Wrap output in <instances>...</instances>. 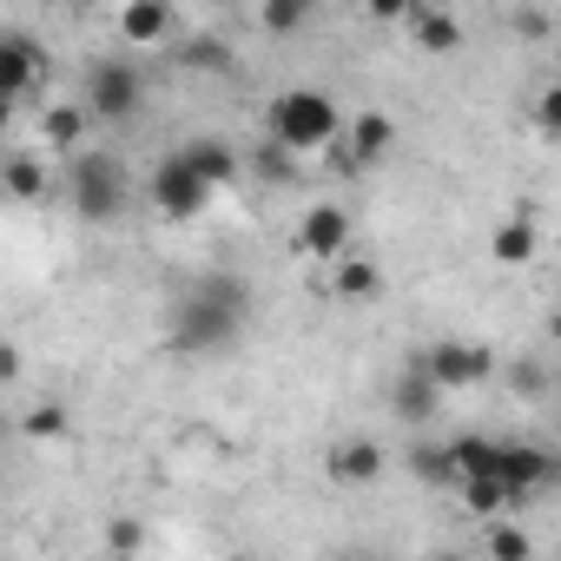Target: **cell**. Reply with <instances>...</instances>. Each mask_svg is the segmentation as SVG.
I'll list each match as a JSON object with an SVG mask.
<instances>
[{
	"label": "cell",
	"mask_w": 561,
	"mask_h": 561,
	"mask_svg": "<svg viewBox=\"0 0 561 561\" xmlns=\"http://www.w3.org/2000/svg\"><path fill=\"white\" fill-rule=\"evenodd\" d=\"M251 324V285L238 271H205L165 311V351L179 357H225Z\"/></svg>",
	"instance_id": "1"
},
{
	"label": "cell",
	"mask_w": 561,
	"mask_h": 561,
	"mask_svg": "<svg viewBox=\"0 0 561 561\" xmlns=\"http://www.w3.org/2000/svg\"><path fill=\"white\" fill-rule=\"evenodd\" d=\"M264 133L285 152H331L344 139V113H337V100L324 87H285L264 106Z\"/></svg>",
	"instance_id": "2"
},
{
	"label": "cell",
	"mask_w": 561,
	"mask_h": 561,
	"mask_svg": "<svg viewBox=\"0 0 561 561\" xmlns=\"http://www.w3.org/2000/svg\"><path fill=\"white\" fill-rule=\"evenodd\" d=\"M126 198H133V179H126V159H119V152H80V159L67 165V205H73L87 225L126 218Z\"/></svg>",
	"instance_id": "3"
},
{
	"label": "cell",
	"mask_w": 561,
	"mask_h": 561,
	"mask_svg": "<svg viewBox=\"0 0 561 561\" xmlns=\"http://www.w3.org/2000/svg\"><path fill=\"white\" fill-rule=\"evenodd\" d=\"M80 106H87L100 126H126V119H139V106H146V73H139L133 60H93Z\"/></svg>",
	"instance_id": "4"
},
{
	"label": "cell",
	"mask_w": 561,
	"mask_h": 561,
	"mask_svg": "<svg viewBox=\"0 0 561 561\" xmlns=\"http://www.w3.org/2000/svg\"><path fill=\"white\" fill-rule=\"evenodd\" d=\"M416 357H423V370L436 377L443 397H456V390H482V383L502 370L495 351H489V344H469V337H436V344H423Z\"/></svg>",
	"instance_id": "5"
},
{
	"label": "cell",
	"mask_w": 561,
	"mask_h": 561,
	"mask_svg": "<svg viewBox=\"0 0 561 561\" xmlns=\"http://www.w3.org/2000/svg\"><path fill=\"white\" fill-rule=\"evenodd\" d=\"M146 198H152V211L159 218H172V225H185V218H198L205 205H211V185L179 159V152H165L159 165H152V185H146Z\"/></svg>",
	"instance_id": "6"
},
{
	"label": "cell",
	"mask_w": 561,
	"mask_h": 561,
	"mask_svg": "<svg viewBox=\"0 0 561 561\" xmlns=\"http://www.w3.org/2000/svg\"><path fill=\"white\" fill-rule=\"evenodd\" d=\"M495 482L508 489V502L522 508V502H535L541 489H554L561 482V456L554 449H541V443H502V469H495Z\"/></svg>",
	"instance_id": "7"
},
{
	"label": "cell",
	"mask_w": 561,
	"mask_h": 561,
	"mask_svg": "<svg viewBox=\"0 0 561 561\" xmlns=\"http://www.w3.org/2000/svg\"><path fill=\"white\" fill-rule=\"evenodd\" d=\"M41 73H47V47H41L34 34H21V27L0 34V100H8V106H27V100L41 93Z\"/></svg>",
	"instance_id": "8"
},
{
	"label": "cell",
	"mask_w": 561,
	"mask_h": 561,
	"mask_svg": "<svg viewBox=\"0 0 561 561\" xmlns=\"http://www.w3.org/2000/svg\"><path fill=\"white\" fill-rule=\"evenodd\" d=\"M383 469H390V456H383L377 436H344V443L324 449V476H331V489H370V482H383Z\"/></svg>",
	"instance_id": "9"
},
{
	"label": "cell",
	"mask_w": 561,
	"mask_h": 561,
	"mask_svg": "<svg viewBox=\"0 0 561 561\" xmlns=\"http://www.w3.org/2000/svg\"><path fill=\"white\" fill-rule=\"evenodd\" d=\"M298 251H305V257H318V264L351 257V211H344V205H331V198H318V205L298 218Z\"/></svg>",
	"instance_id": "10"
},
{
	"label": "cell",
	"mask_w": 561,
	"mask_h": 561,
	"mask_svg": "<svg viewBox=\"0 0 561 561\" xmlns=\"http://www.w3.org/2000/svg\"><path fill=\"white\" fill-rule=\"evenodd\" d=\"M390 410H397V423H410V430H423V423L443 410V390H436V377L423 370V357H410V364L390 377Z\"/></svg>",
	"instance_id": "11"
},
{
	"label": "cell",
	"mask_w": 561,
	"mask_h": 561,
	"mask_svg": "<svg viewBox=\"0 0 561 561\" xmlns=\"http://www.w3.org/2000/svg\"><path fill=\"white\" fill-rule=\"evenodd\" d=\"M535 251H541V225H535V205H528V198H515V205H508V218H502V225H495V238H489V257L515 271V264H528Z\"/></svg>",
	"instance_id": "12"
},
{
	"label": "cell",
	"mask_w": 561,
	"mask_h": 561,
	"mask_svg": "<svg viewBox=\"0 0 561 561\" xmlns=\"http://www.w3.org/2000/svg\"><path fill=\"white\" fill-rule=\"evenodd\" d=\"M113 34L126 47H165L172 41V8L165 0H126V8L113 14Z\"/></svg>",
	"instance_id": "13"
},
{
	"label": "cell",
	"mask_w": 561,
	"mask_h": 561,
	"mask_svg": "<svg viewBox=\"0 0 561 561\" xmlns=\"http://www.w3.org/2000/svg\"><path fill=\"white\" fill-rule=\"evenodd\" d=\"M179 159H185V165H192V172H198L211 192H218V185H231V179L244 172L238 146H231V139H218V133H198V139H185V146H179Z\"/></svg>",
	"instance_id": "14"
},
{
	"label": "cell",
	"mask_w": 561,
	"mask_h": 561,
	"mask_svg": "<svg viewBox=\"0 0 561 561\" xmlns=\"http://www.w3.org/2000/svg\"><path fill=\"white\" fill-rule=\"evenodd\" d=\"M87 126H93V113H87L80 100H73V106H41V139H47V152L67 159V165L87 152Z\"/></svg>",
	"instance_id": "15"
},
{
	"label": "cell",
	"mask_w": 561,
	"mask_h": 561,
	"mask_svg": "<svg viewBox=\"0 0 561 561\" xmlns=\"http://www.w3.org/2000/svg\"><path fill=\"white\" fill-rule=\"evenodd\" d=\"M344 146H351V159H357V172H370V165H383L390 159V146H397V119L390 113H357L351 119V133H344Z\"/></svg>",
	"instance_id": "16"
},
{
	"label": "cell",
	"mask_w": 561,
	"mask_h": 561,
	"mask_svg": "<svg viewBox=\"0 0 561 561\" xmlns=\"http://www.w3.org/2000/svg\"><path fill=\"white\" fill-rule=\"evenodd\" d=\"M377 291H383V264H377L370 251H351V257L331 264V298H344V305H370Z\"/></svg>",
	"instance_id": "17"
},
{
	"label": "cell",
	"mask_w": 561,
	"mask_h": 561,
	"mask_svg": "<svg viewBox=\"0 0 561 561\" xmlns=\"http://www.w3.org/2000/svg\"><path fill=\"white\" fill-rule=\"evenodd\" d=\"M0 185H8L14 205H41L54 192V172H47L41 152H8V159H0Z\"/></svg>",
	"instance_id": "18"
},
{
	"label": "cell",
	"mask_w": 561,
	"mask_h": 561,
	"mask_svg": "<svg viewBox=\"0 0 561 561\" xmlns=\"http://www.w3.org/2000/svg\"><path fill=\"white\" fill-rule=\"evenodd\" d=\"M410 41L423 47V54H462V21L456 14H443V8H410Z\"/></svg>",
	"instance_id": "19"
},
{
	"label": "cell",
	"mask_w": 561,
	"mask_h": 561,
	"mask_svg": "<svg viewBox=\"0 0 561 561\" xmlns=\"http://www.w3.org/2000/svg\"><path fill=\"white\" fill-rule=\"evenodd\" d=\"M410 469L423 489H462V469H456V449L449 443H416L410 449Z\"/></svg>",
	"instance_id": "20"
},
{
	"label": "cell",
	"mask_w": 561,
	"mask_h": 561,
	"mask_svg": "<svg viewBox=\"0 0 561 561\" xmlns=\"http://www.w3.org/2000/svg\"><path fill=\"white\" fill-rule=\"evenodd\" d=\"M482 554H489V561H535V535L515 528L508 515H502V522H482Z\"/></svg>",
	"instance_id": "21"
},
{
	"label": "cell",
	"mask_w": 561,
	"mask_h": 561,
	"mask_svg": "<svg viewBox=\"0 0 561 561\" xmlns=\"http://www.w3.org/2000/svg\"><path fill=\"white\" fill-rule=\"evenodd\" d=\"M172 60H179L185 73H231V60H238V54H231V41H218V34H198V41H185Z\"/></svg>",
	"instance_id": "22"
},
{
	"label": "cell",
	"mask_w": 561,
	"mask_h": 561,
	"mask_svg": "<svg viewBox=\"0 0 561 561\" xmlns=\"http://www.w3.org/2000/svg\"><path fill=\"white\" fill-rule=\"evenodd\" d=\"M311 14H318L311 0H264V8H257V27L285 41V34H305V27H311Z\"/></svg>",
	"instance_id": "23"
},
{
	"label": "cell",
	"mask_w": 561,
	"mask_h": 561,
	"mask_svg": "<svg viewBox=\"0 0 561 561\" xmlns=\"http://www.w3.org/2000/svg\"><path fill=\"white\" fill-rule=\"evenodd\" d=\"M456 495H462V508H469V515H482V522H502V508H515V502H508V489H502L495 476H469Z\"/></svg>",
	"instance_id": "24"
},
{
	"label": "cell",
	"mask_w": 561,
	"mask_h": 561,
	"mask_svg": "<svg viewBox=\"0 0 561 561\" xmlns=\"http://www.w3.org/2000/svg\"><path fill=\"white\" fill-rule=\"evenodd\" d=\"M67 430H73V410H67V403H34V410L21 416V436H27V443H60Z\"/></svg>",
	"instance_id": "25"
},
{
	"label": "cell",
	"mask_w": 561,
	"mask_h": 561,
	"mask_svg": "<svg viewBox=\"0 0 561 561\" xmlns=\"http://www.w3.org/2000/svg\"><path fill=\"white\" fill-rule=\"evenodd\" d=\"M528 119H535V133H548V139H561V80H548V87L535 93V106H528Z\"/></svg>",
	"instance_id": "26"
},
{
	"label": "cell",
	"mask_w": 561,
	"mask_h": 561,
	"mask_svg": "<svg viewBox=\"0 0 561 561\" xmlns=\"http://www.w3.org/2000/svg\"><path fill=\"white\" fill-rule=\"evenodd\" d=\"M139 541H146V528H139L133 515H113V522H106V548H113L119 561H133V554H139Z\"/></svg>",
	"instance_id": "27"
},
{
	"label": "cell",
	"mask_w": 561,
	"mask_h": 561,
	"mask_svg": "<svg viewBox=\"0 0 561 561\" xmlns=\"http://www.w3.org/2000/svg\"><path fill=\"white\" fill-rule=\"evenodd\" d=\"M257 172H264L271 185H291V179H298V165H291V152H285V146H271V139L257 146Z\"/></svg>",
	"instance_id": "28"
},
{
	"label": "cell",
	"mask_w": 561,
	"mask_h": 561,
	"mask_svg": "<svg viewBox=\"0 0 561 561\" xmlns=\"http://www.w3.org/2000/svg\"><path fill=\"white\" fill-rule=\"evenodd\" d=\"M508 390H515L522 403H541V397H548V370H541V364H515V370H508Z\"/></svg>",
	"instance_id": "29"
},
{
	"label": "cell",
	"mask_w": 561,
	"mask_h": 561,
	"mask_svg": "<svg viewBox=\"0 0 561 561\" xmlns=\"http://www.w3.org/2000/svg\"><path fill=\"white\" fill-rule=\"evenodd\" d=\"M508 27H515L522 41H548V34H554V21H548L541 8H515V14H508Z\"/></svg>",
	"instance_id": "30"
},
{
	"label": "cell",
	"mask_w": 561,
	"mask_h": 561,
	"mask_svg": "<svg viewBox=\"0 0 561 561\" xmlns=\"http://www.w3.org/2000/svg\"><path fill=\"white\" fill-rule=\"evenodd\" d=\"M0 377H8V383L21 377V344H0Z\"/></svg>",
	"instance_id": "31"
},
{
	"label": "cell",
	"mask_w": 561,
	"mask_h": 561,
	"mask_svg": "<svg viewBox=\"0 0 561 561\" xmlns=\"http://www.w3.org/2000/svg\"><path fill=\"white\" fill-rule=\"evenodd\" d=\"M548 337H554V344H561V305H554V311H548Z\"/></svg>",
	"instance_id": "32"
},
{
	"label": "cell",
	"mask_w": 561,
	"mask_h": 561,
	"mask_svg": "<svg viewBox=\"0 0 561 561\" xmlns=\"http://www.w3.org/2000/svg\"><path fill=\"white\" fill-rule=\"evenodd\" d=\"M436 561H469V554H456V548H443V554H436Z\"/></svg>",
	"instance_id": "33"
},
{
	"label": "cell",
	"mask_w": 561,
	"mask_h": 561,
	"mask_svg": "<svg viewBox=\"0 0 561 561\" xmlns=\"http://www.w3.org/2000/svg\"><path fill=\"white\" fill-rule=\"evenodd\" d=\"M225 561H257V554H225Z\"/></svg>",
	"instance_id": "34"
}]
</instances>
